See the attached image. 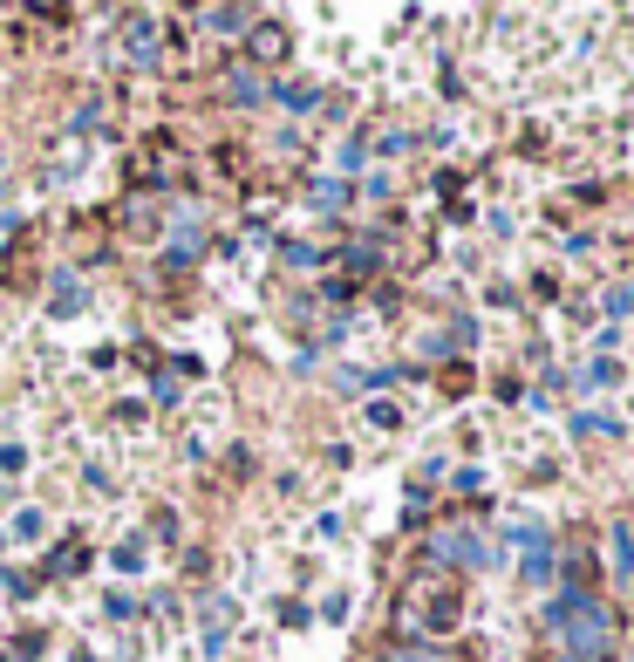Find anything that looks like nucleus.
<instances>
[{
    "instance_id": "nucleus-2",
    "label": "nucleus",
    "mask_w": 634,
    "mask_h": 662,
    "mask_svg": "<svg viewBox=\"0 0 634 662\" xmlns=\"http://www.w3.org/2000/svg\"><path fill=\"white\" fill-rule=\"evenodd\" d=\"M437 553H444V560H485L478 540H464V533H437Z\"/></svg>"
},
{
    "instance_id": "nucleus-1",
    "label": "nucleus",
    "mask_w": 634,
    "mask_h": 662,
    "mask_svg": "<svg viewBox=\"0 0 634 662\" xmlns=\"http://www.w3.org/2000/svg\"><path fill=\"white\" fill-rule=\"evenodd\" d=\"M546 628L560 635L573 656H587V649L607 642V608H600L594 594H580V587H573V594H560V601L546 608Z\"/></svg>"
},
{
    "instance_id": "nucleus-3",
    "label": "nucleus",
    "mask_w": 634,
    "mask_h": 662,
    "mask_svg": "<svg viewBox=\"0 0 634 662\" xmlns=\"http://www.w3.org/2000/svg\"><path fill=\"white\" fill-rule=\"evenodd\" d=\"M389 662H450L437 649H423V642H403V649H389Z\"/></svg>"
}]
</instances>
